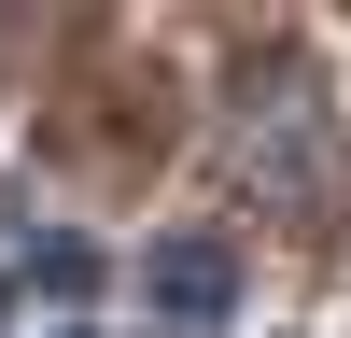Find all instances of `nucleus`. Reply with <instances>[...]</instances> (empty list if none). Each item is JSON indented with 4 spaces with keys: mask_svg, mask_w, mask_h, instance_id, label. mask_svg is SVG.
<instances>
[{
    "mask_svg": "<svg viewBox=\"0 0 351 338\" xmlns=\"http://www.w3.org/2000/svg\"><path fill=\"white\" fill-rule=\"evenodd\" d=\"M239 310V254L225 240H169L155 254V338H197V324H225Z\"/></svg>",
    "mask_w": 351,
    "mask_h": 338,
    "instance_id": "nucleus-1",
    "label": "nucleus"
},
{
    "mask_svg": "<svg viewBox=\"0 0 351 338\" xmlns=\"http://www.w3.org/2000/svg\"><path fill=\"white\" fill-rule=\"evenodd\" d=\"M28 282H43V296H99V254H84V240H43Z\"/></svg>",
    "mask_w": 351,
    "mask_h": 338,
    "instance_id": "nucleus-2",
    "label": "nucleus"
}]
</instances>
